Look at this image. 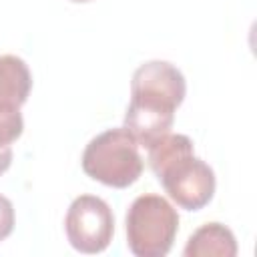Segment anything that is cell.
Returning <instances> with one entry per match:
<instances>
[{
	"label": "cell",
	"instance_id": "1",
	"mask_svg": "<svg viewBox=\"0 0 257 257\" xmlns=\"http://www.w3.org/2000/svg\"><path fill=\"white\" fill-rule=\"evenodd\" d=\"M185 92V76L171 62L151 60L141 64L131 80V102L124 112V128L141 147H151L171 131L175 110L183 102Z\"/></svg>",
	"mask_w": 257,
	"mask_h": 257
},
{
	"label": "cell",
	"instance_id": "2",
	"mask_svg": "<svg viewBox=\"0 0 257 257\" xmlns=\"http://www.w3.org/2000/svg\"><path fill=\"white\" fill-rule=\"evenodd\" d=\"M149 149V165L167 195L187 211H199L215 195L213 169L195 157L187 135H163Z\"/></svg>",
	"mask_w": 257,
	"mask_h": 257
},
{
	"label": "cell",
	"instance_id": "3",
	"mask_svg": "<svg viewBox=\"0 0 257 257\" xmlns=\"http://www.w3.org/2000/svg\"><path fill=\"white\" fill-rule=\"evenodd\" d=\"M82 171L106 187L126 189L137 183L143 173L139 143L124 126L108 128L86 145L82 153Z\"/></svg>",
	"mask_w": 257,
	"mask_h": 257
},
{
	"label": "cell",
	"instance_id": "4",
	"mask_svg": "<svg viewBox=\"0 0 257 257\" xmlns=\"http://www.w3.org/2000/svg\"><path fill=\"white\" fill-rule=\"evenodd\" d=\"M179 231L177 209L161 195L137 197L126 211V245L137 257H165Z\"/></svg>",
	"mask_w": 257,
	"mask_h": 257
},
{
	"label": "cell",
	"instance_id": "5",
	"mask_svg": "<svg viewBox=\"0 0 257 257\" xmlns=\"http://www.w3.org/2000/svg\"><path fill=\"white\" fill-rule=\"evenodd\" d=\"M68 243L86 255L102 253L114 235V217L106 201L94 195L76 197L64 219Z\"/></svg>",
	"mask_w": 257,
	"mask_h": 257
},
{
	"label": "cell",
	"instance_id": "6",
	"mask_svg": "<svg viewBox=\"0 0 257 257\" xmlns=\"http://www.w3.org/2000/svg\"><path fill=\"white\" fill-rule=\"evenodd\" d=\"M32 88L28 64L14 54H0V114L20 112Z\"/></svg>",
	"mask_w": 257,
	"mask_h": 257
},
{
	"label": "cell",
	"instance_id": "7",
	"mask_svg": "<svg viewBox=\"0 0 257 257\" xmlns=\"http://www.w3.org/2000/svg\"><path fill=\"white\" fill-rule=\"evenodd\" d=\"M183 255L187 257H235L237 241L229 227L221 223H207L199 227L187 241Z\"/></svg>",
	"mask_w": 257,
	"mask_h": 257
},
{
	"label": "cell",
	"instance_id": "8",
	"mask_svg": "<svg viewBox=\"0 0 257 257\" xmlns=\"http://www.w3.org/2000/svg\"><path fill=\"white\" fill-rule=\"evenodd\" d=\"M14 229V207L10 199L0 195V241H4Z\"/></svg>",
	"mask_w": 257,
	"mask_h": 257
},
{
	"label": "cell",
	"instance_id": "9",
	"mask_svg": "<svg viewBox=\"0 0 257 257\" xmlns=\"http://www.w3.org/2000/svg\"><path fill=\"white\" fill-rule=\"evenodd\" d=\"M12 163V149L10 145H0V175L10 169Z\"/></svg>",
	"mask_w": 257,
	"mask_h": 257
},
{
	"label": "cell",
	"instance_id": "10",
	"mask_svg": "<svg viewBox=\"0 0 257 257\" xmlns=\"http://www.w3.org/2000/svg\"><path fill=\"white\" fill-rule=\"evenodd\" d=\"M72 2H88V0H72Z\"/></svg>",
	"mask_w": 257,
	"mask_h": 257
}]
</instances>
